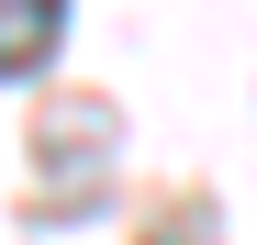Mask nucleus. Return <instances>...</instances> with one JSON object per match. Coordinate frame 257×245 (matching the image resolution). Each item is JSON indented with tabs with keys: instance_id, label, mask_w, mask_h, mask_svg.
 Listing matches in <instances>:
<instances>
[{
	"instance_id": "obj_1",
	"label": "nucleus",
	"mask_w": 257,
	"mask_h": 245,
	"mask_svg": "<svg viewBox=\"0 0 257 245\" xmlns=\"http://www.w3.org/2000/svg\"><path fill=\"white\" fill-rule=\"evenodd\" d=\"M67 34V0H0V78H34Z\"/></svg>"
}]
</instances>
